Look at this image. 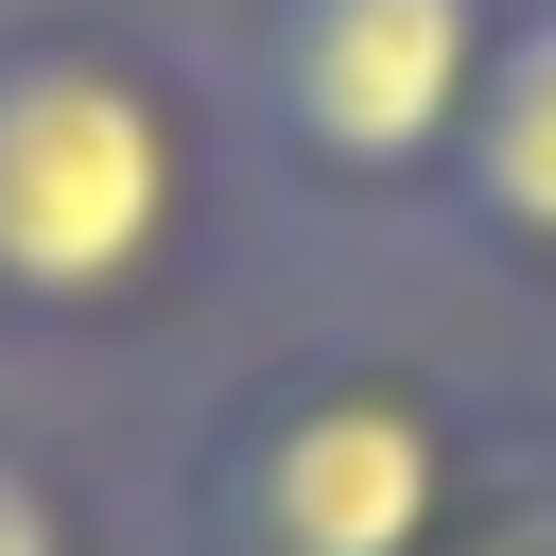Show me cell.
I'll use <instances>...</instances> for the list:
<instances>
[{"label": "cell", "mask_w": 556, "mask_h": 556, "mask_svg": "<svg viewBox=\"0 0 556 556\" xmlns=\"http://www.w3.org/2000/svg\"><path fill=\"white\" fill-rule=\"evenodd\" d=\"M278 243L226 52L139 0H0V330L156 348L208 330Z\"/></svg>", "instance_id": "1"}, {"label": "cell", "mask_w": 556, "mask_h": 556, "mask_svg": "<svg viewBox=\"0 0 556 556\" xmlns=\"http://www.w3.org/2000/svg\"><path fill=\"white\" fill-rule=\"evenodd\" d=\"M504 382L417 313H295L208 365L174 434V556H452L504 486Z\"/></svg>", "instance_id": "2"}, {"label": "cell", "mask_w": 556, "mask_h": 556, "mask_svg": "<svg viewBox=\"0 0 556 556\" xmlns=\"http://www.w3.org/2000/svg\"><path fill=\"white\" fill-rule=\"evenodd\" d=\"M208 52H226L278 226L400 261L417 226H452V156H469V87L504 52V0H226Z\"/></svg>", "instance_id": "3"}, {"label": "cell", "mask_w": 556, "mask_h": 556, "mask_svg": "<svg viewBox=\"0 0 556 556\" xmlns=\"http://www.w3.org/2000/svg\"><path fill=\"white\" fill-rule=\"evenodd\" d=\"M452 261L556 278V0H504V52L469 87V156H452Z\"/></svg>", "instance_id": "4"}, {"label": "cell", "mask_w": 556, "mask_h": 556, "mask_svg": "<svg viewBox=\"0 0 556 556\" xmlns=\"http://www.w3.org/2000/svg\"><path fill=\"white\" fill-rule=\"evenodd\" d=\"M0 556H104L87 469H70L52 434H17V417H0Z\"/></svg>", "instance_id": "5"}, {"label": "cell", "mask_w": 556, "mask_h": 556, "mask_svg": "<svg viewBox=\"0 0 556 556\" xmlns=\"http://www.w3.org/2000/svg\"><path fill=\"white\" fill-rule=\"evenodd\" d=\"M452 556H556V469H539V452H504V486L452 521Z\"/></svg>", "instance_id": "6"}]
</instances>
